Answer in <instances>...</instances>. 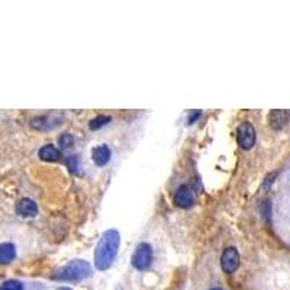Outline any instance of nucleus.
<instances>
[{"label":"nucleus","instance_id":"1","mask_svg":"<svg viewBox=\"0 0 290 290\" xmlns=\"http://www.w3.org/2000/svg\"><path fill=\"white\" fill-rule=\"evenodd\" d=\"M119 244H121V235L116 229H107L103 232L94 251V264L97 270L103 272L112 266L118 254Z\"/></svg>","mask_w":290,"mask_h":290},{"label":"nucleus","instance_id":"2","mask_svg":"<svg viewBox=\"0 0 290 290\" xmlns=\"http://www.w3.org/2000/svg\"><path fill=\"white\" fill-rule=\"evenodd\" d=\"M90 264L84 260H74L65 267L60 269L52 279L60 282H78L90 276Z\"/></svg>","mask_w":290,"mask_h":290},{"label":"nucleus","instance_id":"3","mask_svg":"<svg viewBox=\"0 0 290 290\" xmlns=\"http://www.w3.org/2000/svg\"><path fill=\"white\" fill-rule=\"evenodd\" d=\"M151 263H153V248L150 244L141 243L132 256V266L137 270L142 272V270H147L151 266Z\"/></svg>","mask_w":290,"mask_h":290},{"label":"nucleus","instance_id":"4","mask_svg":"<svg viewBox=\"0 0 290 290\" xmlns=\"http://www.w3.org/2000/svg\"><path fill=\"white\" fill-rule=\"evenodd\" d=\"M256 129L250 122H244L240 128H238V144L243 150H250L253 148V145L256 144Z\"/></svg>","mask_w":290,"mask_h":290},{"label":"nucleus","instance_id":"5","mask_svg":"<svg viewBox=\"0 0 290 290\" xmlns=\"http://www.w3.org/2000/svg\"><path fill=\"white\" fill-rule=\"evenodd\" d=\"M240 266V253L237 248L229 247L224 251L221 257V267L225 273H234Z\"/></svg>","mask_w":290,"mask_h":290},{"label":"nucleus","instance_id":"6","mask_svg":"<svg viewBox=\"0 0 290 290\" xmlns=\"http://www.w3.org/2000/svg\"><path fill=\"white\" fill-rule=\"evenodd\" d=\"M193 192L190 189V186L183 184L177 189L176 195H174V203L180 208H190L193 205Z\"/></svg>","mask_w":290,"mask_h":290},{"label":"nucleus","instance_id":"7","mask_svg":"<svg viewBox=\"0 0 290 290\" xmlns=\"http://www.w3.org/2000/svg\"><path fill=\"white\" fill-rule=\"evenodd\" d=\"M290 113L288 110H272L269 115V123L275 131L283 129L289 122Z\"/></svg>","mask_w":290,"mask_h":290},{"label":"nucleus","instance_id":"8","mask_svg":"<svg viewBox=\"0 0 290 290\" xmlns=\"http://www.w3.org/2000/svg\"><path fill=\"white\" fill-rule=\"evenodd\" d=\"M16 212L23 216V218H33L36 214H38V206L33 200L25 198V199H20L16 205Z\"/></svg>","mask_w":290,"mask_h":290},{"label":"nucleus","instance_id":"9","mask_svg":"<svg viewBox=\"0 0 290 290\" xmlns=\"http://www.w3.org/2000/svg\"><path fill=\"white\" fill-rule=\"evenodd\" d=\"M92 158L97 167H103L110 160V148L107 145H99L92 150Z\"/></svg>","mask_w":290,"mask_h":290},{"label":"nucleus","instance_id":"10","mask_svg":"<svg viewBox=\"0 0 290 290\" xmlns=\"http://www.w3.org/2000/svg\"><path fill=\"white\" fill-rule=\"evenodd\" d=\"M16 257V247L10 243L0 244V264L12 263Z\"/></svg>","mask_w":290,"mask_h":290},{"label":"nucleus","instance_id":"11","mask_svg":"<svg viewBox=\"0 0 290 290\" xmlns=\"http://www.w3.org/2000/svg\"><path fill=\"white\" fill-rule=\"evenodd\" d=\"M61 157V153L58 148H55L54 145L48 144V145H44L41 150H39V158L44 160V161H58Z\"/></svg>","mask_w":290,"mask_h":290},{"label":"nucleus","instance_id":"12","mask_svg":"<svg viewBox=\"0 0 290 290\" xmlns=\"http://www.w3.org/2000/svg\"><path fill=\"white\" fill-rule=\"evenodd\" d=\"M109 122H110V116L100 115V116L94 118V119H93V121L89 123V126H90V129H92V131H96V129H99V128H102V126L107 125Z\"/></svg>","mask_w":290,"mask_h":290},{"label":"nucleus","instance_id":"13","mask_svg":"<svg viewBox=\"0 0 290 290\" xmlns=\"http://www.w3.org/2000/svg\"><path fill=\"white\" fill-rule=\"evenodd\" d=\"M0 290H23V283L19 280H6L0 285Z\"/></svg>","mask_w":290,"mask_h":290},{"label":"nucleus","instance_id":"14","mask_svg":"<svg viewBox=\"0 0 290 290\" xmlns=\"http://www.w3.org/2000/svg\"><path fill=\"white\" fill-rule=\"evenodd\" d=\"M73 142H74V138H73V135H70V134H64V135H61L60 137V139H58V144L61 145V148H70L71 145H73Z\"/></svg>","mask_w":290,"mask_h":290},{"label":"nucleus","instance_id":"15","mask_svg":"<svg viewBox=\"0 0 290 290\" xmlns=\"http://www.w3.org/2000/svg\"><path fill=\"white\" fill-rule=\"evenodd\" d=\"M65 163H67V166H68V168H70L71 173H77V170H78V158L76 155L67 157Z\"/></svg>","mask_w":290,"mask_h":290},{"label":"nucleus","instance_id":"16","mask_svg":"<svg viewBox=\"0 0 290 290\" xmlns=\"http://www.w3.org/2000/svg\"><path fill=\"white\" fill-rule=\"evenodd\" d=\"M209 290H224V289H221V288H212V289Z\"/></svg>","mask_w":290,"mask_h":290},{"label":"nucleus","instance_id":"17","mask_svg":"<svg viewBox=\"0 0 290 290\" xmlns=\"http://www.w3.org/2000/svg\"><path fill=\"white\" fill-rule=\"evenodd\" d=\"M57 290H71V289H65V288H60V289H57Z\"/></svg>","mask_w":290,"mask_h":290}]
</instances>
